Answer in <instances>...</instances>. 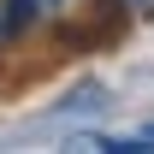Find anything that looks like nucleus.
<instances>
[{
    "mask_svg": "<svg viewBox=\"0 0 154 154\" xmlns=\"http://www.w3.org/2000/svg\"><path fill=\"white\" fill-rule=\"evenodd\" d=\"M148 142H154V131H148Z\"/></svg>",
    "mask_w": 154,
    "mask_h": 154,
    "instance_id": "7ed1b4c3",
    "label": "nucleus"
},
{
    "mask_svg": "<svg viewBox=\"0 0 154 154\" xmlns=\"http://www.w3.org/2000/svg\"><path fill=\"white\" fill-rule=\"evenodd\" d=\"M65 6H71V0H42V12H65Z\"/></svg>",
    "mask_w": 154,
    "mask_h": 154,
    "instance_id": "f03ea898",
    "label": "nucleus"
},
{
    "mask_svg": "<svg viewBox=\"0 0 154 154\" xmlns=\"http://www.w3.org/2000/svg\"><path fill=\"white\" fill-rule=\"evenodd\" d=\"M125 12H136V18H154V0H119Z\"/></svg>",
    "mask_w": 154,
    "mask_h": 154,
    "instance_id": "f257e3e1",
    "label": "nucleus"
}]
</instances>
